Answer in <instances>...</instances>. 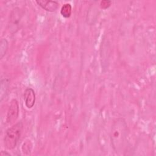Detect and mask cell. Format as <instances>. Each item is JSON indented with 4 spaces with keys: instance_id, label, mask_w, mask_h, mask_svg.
Instances as JSON below:
<instances>
[{
    "instance_id": "cell-1",
    "label": "cell",
    "mask_w": 156,
    "mask_h": 156,
    "mask_svg": "<svg viewBox=\"0 0 156 156\" xmlns=\"http://www.w3.org/2000/svg\"><path fill=\"white\" fill-rule=\"evenodd\" d=\"M128 127L125 119L122 118L115 119L112 125L110 138L112 148L119 155L125 154L127 147Z\"/></svg>"
},
{
    "instance_id": "cell-2",
    "label": "cell",
    "mask_w": 156,
    "mask_h": 156,
    "mask_svg": "<svg viewBox=\"0 0 156 156\" xmlns=\"http://www.w3.org/2000/svg\"><path fill=\"white\" fill-rule=\"evenodd\" d=\"M22 129L23 124L21 122H18L6 130L4 138V143L7 149L12 150L16 146L20 138Z\"/></svg>"
},
{
    "instance_id": "cell-3",
    "label": "cell",
    "mask_w": 156,
    "mask_h": 156,
    "mask_svg": "<svg viewBox=\"0 0 156 156\" xmlns=\"http://www.w3.org/2000/svg\"><path fill=\"white\" fill-rule=\"evenodd\" d=\"M19 104L18 101L13 99L11 101L7 113L6 122L8 124H12L16 121L19 116Z\"/></svg>"
},
{
    "instance_id": "cell-4",
    "label": "cell",
    "mask_w": 156,
    "mask_h": 156,
    "mask_svg": "<svg viewBox=\"0 0 156 156\" xmlns=\"http://www.w3.org/2000/svg\"><path fill=\"white\" fill-rule=\"evenodd\" d=\"M24 101L27 108H32L35 103V93L32 88H27L24 92Z\"/></svg>"
},
{
    "instance_id": "cell-5",
    "label": "cell",
    "mask_w": 156,
    "mask_h": 156,
    "mask_svg": "<svg viewBox=\"0 0 156 156\" xmlns=\"http://www.w3.org/2000/svg\"><path fill=\"white\" fill-rule=\"evenodd\" d=\"M36 2L43 9L49 12H55L58 7V2L55 1L40 0L36 1Z\"/></svg>"
},
{
    "instance_id": "cell-6",
    "label": "cell",
    "mask_w": 156,
    "mask_h": 156,
    "mask_svg": "<svg viewBox=\"0 0 156 156\" xmlns=\"http://www.w3.org/2000/svg\"><path fill=\"white\" fill-rule=\"evenodd\" d=\"M10 85V80L8 78H2L1 80V88H0V99L2 101L7 94Z\"/></svg>"
},
{
    "instance_id": "cell-7",
    "label": "cell",
    "mask_w": 156,
    "mask_h": 156,
    "mask_svg": "<svg viewBox=\"0 0 156 156\" xmlns=\"http://www.w3.org/2000/svg\"><path fill=\"white\" fill-rule=\"evenodd\" d=\"M72 13V7L69 3H66L62 6L60 9V13L63 17L68 18L70 17Z\"/></svg>"
},
{
    "instance_id": "cell-8",
    "label": "cell",
    "mask_w": 156,
    "mask_h": 156,
    "mask_svg": "<svg viewBox=\"0 0 156 156\" xmlns=\"http://www.w3.org/2000/svg\"><path fill=\"white\" fill-rule=\"evenodd\" d=\"M9 43L5 38H2L0 41V58L2 59L8 50Z\"/></svg>"
},
{
    "instance_id": "cell-9",
    "label": "cell",
    "mask_w": 156,
    "mask_h": 156,
    "mask_svg": "<svg viewBox=\"0 0 156 156\" xmlns=\"http://www.w3.org/2000/svg\"><path fill=\"white\" fill-rule=\"evenodd\" d=\"M112 2L110 1L105 0V1H102L100 2V7L102 9H107L111 5Z\"/></svg>"
},
{
    "instance_id": "cell-10",
    "label": "cell",
    "mask_w": 156,
    "mask_h": 156,
    "mask_svg": "<svg viewBox=\"0 0 156 156\" xmlns=\"http://www.w3.org/2000/svg\"><path fill=\"white\" fill-rule=\"evenodd\" d=\"M1 155L4 156V155H10V154L9 153H7V152L5 151H1Z\"/></svg>"
}]
</instances>
